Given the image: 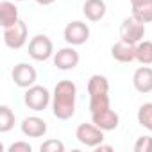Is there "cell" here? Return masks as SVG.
<instances>
[{
	"instance_id": "7402d4cb",
	"label": "cell",
	"mask_w": 152,
	"mask_h": 152,
	"mask_svg": "<svg viewBox=\"0 0 152 152\" xmlns=\"http://www.w3.org/2000/svg\"><path fill=\"white\" fill-rule=\"evenodd\" d=\"M41 152H64V143L61 140H47L39 147Z\"/></svg>"
},
{
	"instance_id": "ba28073f",
	"label": "cell",
	"mask_w": 152,
	"mask_h": 152,
	"mask_svg": "<svg viewBox=\"0 0 152 152\" xmlns=\"http://www.w3.org/2000/svg\"><path fill=\"white\" fill-rule=\"evenodd\" d=\"M11 77H13V81H15V84L18 88L27 90V88H31V86L36 84L38 72L29 63H18V64H15V68L11 72Z\"/></svg>"
},
{
	"instance_id": "6da1fadb",
	"label": "cell",
	"mask_w": 152,
	"mask_h": 152,
	"mask_svg": "<svg viewBox=\"0 0 152 152\" xmlns=\"http://www.w3.org/2000/svg\"><path fill=\"white\" fill-rule=\"evenodd\" d=\"M77 86L73 81L63 79L54 86L52 91V113L57 120H70L75 115Z\"/></svg>"
},
{
	"instance_id": "44dd1931",
	"label": "cell",
	"mask_w": 152,
	"mask_h": 152,
	"mask_svg": "<svg viewBox=\"0 0 152 152\" xmlns=\"http://www.w3.org/2000/svg\"><path fill=\"white\" fill-rule=\"evenodd\" d=\"M132 16L136 20H140L141 23H150L152 22V2L132 7Z\"/></svg>"
},
{
	"instance_id": "52a82bcc",
	"label": "cell",
	"mask_w": 152,
	"mask_h": 152,
	"mask_svg": "<svg viewBox=\"0 0 152 152\" xmlns=\"http://www.w3.org/2000/svg\"><path fill=\"white\" fill-rule=\"evenodd\" d=\"M63 38L68 45L72 47H79V45H84L88 39H90V27L88 23L81 22V20H73L70 22L64 31H63Z\"/></svg>"
},
{
	"instance_id": "30bf717a",
	"label": "cell",
	"mask_w": 152,
	"mask_h": 152,
	"mask_svg": "<svg viewBox=\"0 0 152 152\" xmlns=\"http://www.w3.org/2000/svg\"><path fill=\"white\" fill-rule=\"evenodd\" d=\"M20 129H22V134L27 136V138H41V136L47 134L48 125H47V122L43 118L32 115V116H27V118L22 120Z\"/></svg>"
},
{
	"instance_id": "8992f818",
	"label": "cell",
	"mask_w": 152,
	"mask_h": 152,
	"mask_svg": "<svg viewBox=\"0 0 152 152\" xmlns=\"http://www.w3.org/2000/svg\"><path fill=\"white\" fill-rule=\"evenodd\" d=\"M27 38H29V27L23 20H18L15 25L4 29V43L7 48H13V50L22 48L27 43Z\"/></svg>"
},
{
	"instance_id": "8fae6325",
	"label": "cell",
	"mask_w": 152,
	"mask_h": 152,
	"mask_svg": "<svg viewBox=\"0 0 152 152\" xmlns=\"http://www.w3.org/2000/svg\"><path fill=\"white\" fill-rule=\"evenodd\" d=\"M91 122H93L97 127H100L102 131L107 132V131L118 129V125H120V116H118L116 111H113L111 107H107V109L91 113Z\"/></svg>"
},
{
	"instance_id": "e0dca14e",
	"label": "cell",
	"mask_w": 152,
	"mask_h": 152,
	"mask_svg": "<svg viewBox=\"0 0 152 152\" xmlns=\"http://www.w3.org/2000/svg\"><path fill=\"white\" fill-rule=\"evenodd\" d=\"M136 61L140 64H152V41L141 39L136 45Z\"/></svg>"
},
{
	"instance_id": "d4e9b609",
	"label": "cell",
	"mask_w": 152,
	"mask_h": 152,
	"mask_svg": "<svg viewBox=\"0 0 152 152\" xmlns=\"http://www.w3.org/2000/svg\"><path fill=\"white\" fill-rule=\"evenodd\" d=\"M152 0H131V7H136V6H143V4H150Z\"/></svg>"
},
{
	"instance_id": "7a4b0ae2",
	"label": "cell",
	"mask_w": 152,
	"mask_h": 152,
	"mask_svg": "<svg viewBox=\"0 0 152 152\" xmlns=\"http://www.w3.org/2000/svg\"><path fill=\"white\" fill-rule=\"evenodd\" d=\"M23 102L29 109L39 113V111H45L50 104H52V93L45 88V86H39V84H34L31 88L25 90V95H23Z\"/></svg>"
},
{
	"instance_id": "83f0119b",
	"label": "cell",
	"mask_w": 152,
	"mask_h": 152,
	"mask_svg": "<svg viewBox=\"0 0 152 152\" xmlns=\"http://www.w3.org/2000/svg\"><path fill=\"white\" fill-rule=\"evenodd\" d=\"M15 2H23V0H15Z\"/></svg>"
},
{
	"instance_id": "ffe728a7",
	"label": "cell",
	"mask_w": 152,
	"mask_h": 152,
	"mask_svg": "<svg viewBox=\"0 0 152 152\" xmlns=\"http://www.w3.org/2000/svg\"><path fill=\"white\" fill-rule=\"evenodd\" d=\"M111 107V100H109V93L104 95H91L90 97V113H97L102 109Z\"/></svg>"
},
{
	"instance_id": "603a6c76",
	"label": "cell",
	"mask_w": 152,
	"mask_h": 152,
	"mask_svg": "<svg viewBox=\"0 0 152 152\" xmlns=\"http://www.w3.org/2000/svg\"><path fill=\"white\" fill-rule=\"evenodd\" d=\"M134 152H152V136H140L134 143Z\"/></svg>"
},
{
	"instance_id": "9c48e42d",
	"label": "cell",
	"mask_w": 152,
	"mask_h": 152,
	"mask_svg": "<svg viewBox=\"0 0 152 152\" xmlns=\"http://www.w3.org/2000/svg\"><path fill=\"white\" fill-rule=\"evenodd\" d=\"M79 61H81V56H79V52L75 50L72 45L64 47V48H59L54 54V66L57 70H63V72L73 70L75 66L79 64Z\"/></svg>"
},
{
	"instance_id": "2e32d148",
	"label": "cell",
	"mask_w": 152,
	"mask_h": 152,
	"mask_svg": "<svg viewBox=\"0 0 152 152\" xmlns=\"http://www.w3.org/2000/svg\"><path fill=\"white\" fill-rule=\"evenodd\" d=\"M104 93H109V81L106 75H100V73H95L90 77L88 81V95H104Z\"/></svg>"
},
{
	"instance_id": "cb8c5ba5",
	"label": "cell",
	"mask_w": 152,
	"mask_h": 152,
	"mask_svg": "<svg viewBox=\"0 0 152 152\" xmlns=\"http://www.w3.org/2000/svg\"><path fill=\"white\" fill-rule=\"evenodd\" d=\"M7 152H32V147L27 141H15L9 145Z\"/></svg>"
},
{
	"instance_id": "9a60e30c",
	"label": "cell",
	"mask_w": 152,
	"mask_h": 152,
	"mask_svg": "<svg viewBox=\"0 0 152 152\" xmlns=\"http://www.w3.org/2000/svg\"><path fill=\"white\" fill-rule=\"evenodd\" d=\"M18 20H20V15H18V7L15 6V2L2 0L0 2V22H2V27L7 29V27L15 25Z\"/></svg>"
},
{
	"instance_id": "7c38bea8",
	"label": "cell",
	"mask_w": 152,
	"mask_h": 152,
	"mask_svg": "<svg viewBox=\"0 0 152 152\" xmlns=\"http://www.w3.org/2000/svg\"><path fill=\"white\" fill-rule=\"evenodd\" d=\"M132 86L138 93H150L152 91V66L143 64L132 73Z\"/></svg>"
},
{
	"instance_id": "4316f807",
	"label": "cell",
	"mask_w": 152,
	"mask_h": 152,
	"mask_svg": "<svg viewBox=\"0 0 152 152\" xmlns=\"http://www.w3.org/2000/svg\"><path fill=\"white\" fill-rule=\"evenodd\" d=\"M36 4H39V6H52L56 0H34Z\"/></svg>"
},
{
	"instance_id": "ac0fdd59",
	"label": "cell",
	"mask_w": 152,
	"mask_h": 152,
	"mask_svg": "<svg viewBox=\"0 0 152 152\" xmlns=\"http://www.w3.org/2000/svg\"><path fill=\"white\" fill-rule=\"evenodd\" d=\"M15 122H16V116L11 111V107L6 104L0 106V132H9L15 127Z\"/></svg>"
},
{
	"instance_id": "484cf974",
	"label": "cell",
	"mask_w": 152,
	"mask_h": 152,
	"mask_svg": "<svg viewBox=\"0 0 152 152\" xmlns=\"http://www.w3.org/2000/svg\"><path fill=\"white\" fill-rule=\"evenodd\" d=\"M95 150H97V152H102V150H106V152H111V150H113V147H111V145H102V143H100L99 147H95Z\"/></svg>"
},
{
	"instance_id": "5b68a950",
	"label": "cell",
	"mask_w": 152,
	"mask_h": 152,
	"mask_svg": "<svg viewBox=\"0 0 152 152\" xmlns=\"http://www.w3.org/2000/svg\"><path fill=\"white\" fill-rule=\"evenodd\" d=\"M145 32H147L145 23L136 20L132 15L129 18H124V22L120 25V39H124L127 43H132V45H138L145 38Z\"/></svg>"
},
{
	"instance_id": "d6986e66",
	"label": "cell",
	"mask_w": 152,
	"mask_h": 152,
	"mask_svg": "<svg viewBox=\"0 0 152 152\" xmlns=\"http://www.w3.org/2000/svg\"><path fill=\"white\" fill-rule=\"evenodd\" d=\"M136 118H138V124H140L141 127H145L147 131L152 132V102L141 104L140 109H138Z\"/></svg>"
},
{
	"instance_id": "277c9868",
	"label": "cell",
	"mask_w": 152,
	"mask_h": 152,
	"mask_svg": "<svg viewBox=\"0 0 152 152\" xmlns=\"http://www.w3.org/2000/svg\"><path fill=\"white\" fill-rule=\"evenodd\" d=\"M104 132L100 127H97L93 122L91 124H81L77 129H75V138L77 141L84 147H99L100 143H104Z\"/></svg>"
},
{
	"instance_id": "5bb4252c",
	"label": "cell",
	"mask_w": 152,
	"mask_h": 152,
	"mask_svg": "<svg viewBox=\"0 0 152 152\" xmlns=\"http://www.w3.org/2000/svg\"><path fill=\"white\" fill-rule=\"evenodd\" d=\"M107 13V6L104 0H86L83 4V15L90 22H100Z\"/></svg>"
},
{
	"instance_id": "3957f363",
	"label": "cell",
	"mask_w": 152,
	"mask_h": 152,
	"mask_svg": "<svg viewBox=\"0 0 152 152\" xmlns=\"http://www.w3.org/2000/svg\"><path fill=\"white\" fill-rule=\"evenodd\" d=\"M54 43L47 34H36L29 41V56L34 61H47L54 57Z\"/></svg>"
},
{
	"instance_id": "4fadbf2b",
	"label": "cell",
	"mask_w": 152,
	"mask_h": 152,
	"mask_svg": "<svg viewBox=\"0 0 152 152\" xmlns=\"http://www.w3.org/2000/svg\"><path fill=\"white\" fill-rule=\"evenodd\" d=\"M111 57L118 63H132L136 59V45L120 39L111 47Z\"/></svg>"
}]
</instances>
